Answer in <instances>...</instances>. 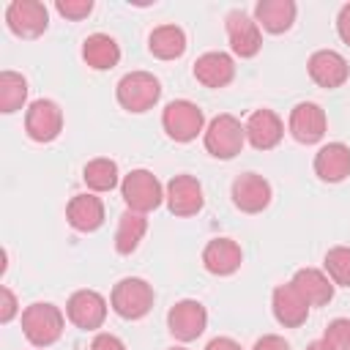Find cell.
Returning <instances> with one entry per match:
<instances>
[{
	"mask_svg": "<svg viewBox=\"0 0 350 350\" xmlns=\"http://www.w3.org/2000/svg\"><path fill=\"white\" fill-rule=\"evenodd\" d=\"M241 262H243V252L232 238H213L202 249V265L213 276H230L241 268Z\"/></svg>",
	"mask_w": 350,
	"mask_h": 350,
	"instance_id": "17",
	"label": "cell"
},
{
	"mask_svg": "<svg viewBox=\"0 0 350 350\" xmlns=\"http://www.w3.org/2000/svg\"><path fill=\"white\" fill-rule=\"evenodd\" d=\"M205 350H243V347L235 339H230V336H216V339H211L205 345Z\"/></svg>",
	"mask_w": 350,
	"mask_h": 350,
	"instance_id": "36",
	"label": "cell"
},
{
	"mask_svg": "<svg viewBox=\"0 0 350 350\" xmlns=\"http://www.w3.org/2000/svg\"><path fill=\"white\" fill-rule=\"evenodd\" d=\"M164 200H167V208H170L172 216H194L205 205L202 183L194 175H175L167 183Z\"/></svg>",
	"mask_w": 350,
	"mask_h": 350,
	"instance_id": "12",
	"label": "cell"
},
{
	"mask_svg": "<svg viewBox=\"0 0 350 350\" xmlns=\"http://www.w3.org/2000/svg\"><path fill=\"white\" fill-rule=\"evenodd\" d=\"M232 202L243 213H260L271 205V183L257 172H243L232 180Z\"/></svg>",
	"mask_w": 350,
	"mask_h": 350,
	"instance_id": "14",
	"label": "cell"
},
{
	"mask_svg": "<svg viewBox=\"0 0 350 350\" xmlns=\"http://www.w3.org/2000/svg\"><path fill=\"white\" fill-rule=\"evenodd\" d=\"M325 273L334 284L339 287H350V246H334L325 252Z\"/></svg>",
	"mask_w": 350,
	"mask_h": 350,
	"instance_id": "29",
	"label": "cell"
},
{
	"mask_svg": "<svg viewBox=\"0 0 350 350\" xmlns=\"http://www.w3.org/2000/svg\"><path fill=\"white\" fill-rule=\"evenodd\" d=\"M287 129L293 134L295 142L301 145H314L325 137V129H328V118L323 112L320 104L314 101H301L290 109V120H287Z\"/></svg>",
	"mask_w": 350,
	"mask_h": 350,
	"instance_id": "9",
	"label": "cell"
},
{
	"mask_svg": "<svg viewBox=\"0 0 350 350\" xmlns=\"http://www.w3.org/2000/svg\"><path fill=\"white\" fill-rule=\"evenodd\" d=\"M109 304L123 320H139L153 306V287L139 276H126L112 287Z\"/></svg>",
	"mask_w": 350,
	"mask_h": 350,
	"instance_id": "5",
	"label": "cell"
},
{
	"mask_svg": "<svg viewBox=\"0 0 350 350\" xmlns=\"http://www.w3.org/2000/svg\"><path fill=\"white\" fill-rule=\"evenodd\" d=\"M57 14L66 16V19H85L90 11H93V0H57L55 3Z\"/></svg>",
	"mask_w": 350,
	"mask_h": 350,
	"instance_id": "31",
	"label": "cell"
},
{
	"mask_svg": "<svg viewBox=\"0 0 350 350\" xmlns=\"http://www.w3.org/2000/svg\"><path fill=\"white\" fill-rule=\"evenodd\" d=\"M235 77V63L227 52H205L194 60V79L205 88H224Z\"/></svg>",
	"mask_w": 350,
	"mask_h": 350,
	"instance_id": "20",
	"label": "cell"
},
{
	"mask_svg": "<svg viewBox=\"0 0 350 350\" xmlns=\"http://www.w3.org/2000/svg\"><path fill=\"white\" fill-rule=\"evenodd\" d=\"M252 350H290V345H287L282 336H276V334H265V336H260V339L254 342Z\"/></svg>",
	"mask_w": 350,
	"mask_h": 350,
	"instance_id": "34",
	"label": "cell"
},
{
	"mask_svg": "<svg viewBox=\"0 0 350 350\" xmlns=\"http://www.w3.org/2000/svg\"><path fill=\"white\" fill-rule=\"evenodd\" d=\"M27 101V79L16 71H3L0 74V112L11 115L22 109Z\"/></svg>",
	"mask_w": 350,
	"mask_h": 350,
	"instance_id": "27",
	"label": "cell"
},
{
	"mask_svg": "<svg viewBox=\"0 0 350 350\" xmlns=\"http://www.w3.org/2000/svg\"><path fill=\"white\" fill-rule=\"evenodd\" d=\"M145 232H148L145 213L123 211L120 219H118V230H115V249H118V254H131L139 246V241L145 238Z\"/></svg>",
	"mask_w": 350,
	"mask_h": 350,
	"instance_id": "26",
	"label": "cell"
},
{
	"mask_svg": "<svg viewBox=\"0 0 350 350\" xmlns=\"http://www.w3.org/2000/svg\"><path fill=\"white\" fill-rule=\"evenodd\" d=\"M314 175L325 183H339L350 175V148L345 142H328L314 153Z\"/></svg>",
	"mask_w": 350,
	"mask_h": 350,
	"instance_id": "19",
	"label": "cell"
},
{
	"mask_svg": "<svg viewBox=\"0 0 350 350\" xmlns=\"http://www.w3.org/2000/svg\"><path fill=\"white\" fill-rule=\"evenodd\" d=\"M66 317L82 331H96L107 320V301L96 290H77L66 304Z\"/></svg>",
	"mask_w": 350,
	"mask_h": 350,
	"instance_id": "11",
	"label": "cell"
},
{
	"mask_svg": "<svg viewBox=\"0 0 350 350\" xmlns=\"http://www.w3.org/2000/svg\"><path fill=\"white\" fill-rule=\"evenodd\" d=\"M161 126H164L170 139L191 142V139H197L200 131H205V112L189 98H175L164 107Z\"/></svg>",
	"mask_w": 350,
	"mask_h": 350,
	"instance_id": "4",
	"label": "cell"
},
{
	"mask_svg": "<svg viewBox=\"0 0 350 350\" xmlns=\"http://www.w3.org/2000/svg\"><path fill=\"white\" fill-rule=\"evenodd\" d=\"M63 328H66V317L55 304L36 301V304L25 306V312H22V334L36 347L55 345L63 336Z\"/></svg>",
	"mask_w": 350,
	"mask_h": 350,
	"instance_id": "1",
	"label": "cell"
},
{
	"mask_svg": "<svg viewBox=\"0 0 350 350\" xmlns=\"http://www.w3.org/2000/svg\"><path fill=\"white\" fill-rule=\"evenodd\" d=\"M290 284L295 287V293L309 304V306H325L334 298V282L328 279V273L317 271V268H301L293 273Z\"/></svg>",
	"mask_w": 350,
	"mask_h": 350,
	"instance_id": "21",
	"label": "cell"
},
{
	"mask_svg": "<svg viewBox=\"0 0 350 350\" xmlns=\"http://www.w3.org/2000/svg\"><path fill=\"white\" fill-rule=\"evenodd\" d=\"M202 139H205V150L213 159H224L227 161V159H235L243 150L246 129L235 115L221 112L208 123V129L202 131Z\"/></svg>",
	"mask_w": 350,
	"mask_h": 350,
	"instance_id": "2",
	"label": "cell"
},
{
	"mask_svg": "<svg viewBox=\"0 0 350 350\" xmlns=\"http://www.w3.org/2000/svg\"><path fill=\"white\" fill-rule=\"evenodd\" d=\"M323 339L334 347V350H350V317H336L325 325Z\"/></svg>",
	"mask_w": 350,
	"mask_h": 350,
	"instance_id": "30",
	"label": "cell"
},
{
	"mask_svg": "<svg viewBox=\"0 0 350 350\" xmlns=\"http://www.w3.org/2000/svg\"><path fill=\"white\" fill-rule=\"evenodd\" d=\"M148 49L159 60H175L186 52V33L178 25H159L148 36Z\"/></svg>",
	"mask_w": 350,
	"mask_h": 350,
	"instance_id": "25",
	"label": "cell"
},
{
	"mask_svg": "<svg viewBox=\"0 0 350 350\" xmlns=\"http://www.w3.org/2000/svg\"><path fill=\"white\" fill-rule=\"evenodd\" d=\"M170 350H186V347H170Z\"/></svg>",
	"mask_w": 350,
	"mask_h": 350,
	"instance_id": "38",
	"label": "cell"
},
{
	"mask_svg": "<svg viewBox=\"0 0 350 350\" xmlns=\"http://www.w3.org/2000/svg\"><path fill=\"white\" fill-rule=\"evenodd\" d=\"M243 129H246V142L257 150H271L284 137V123L273 109H254L246 118Z\"/></svg>",
	"mask_w": 350,
	"mask_h": 350,
	"instance_id": "15",
	"label": "cell"
},
{
	"mask_svg": "<svg viewBox=\"0 0 350 350\" xmlns=\"http://www.w3.org/2000/svg\"><path fill=\"white\" fill-rule=\"evenodd\" d=\"M5 25L19 38H38L49 25V11L38 0H11L5 8Z\"/></svg>",
	"mask_w": 350,
	"mask_h": 350,
	"instance_id": "7",
	"label": "cell"
},
{
	"mask_svg": "<svg viewBox=\"0 0 350 350\" xmlns=\"http://www.w3.org/2000/svg\"><path fill=\"white\" fill-rule=\"evenodd\" d=\"M66 219L79 232H93L104 224V202L96 194H77L66 205Z\"/></svg>",
	"mask_w": 350,
	"mask_h": 350,
	"instance_id": "22",
	"label": "cell"
},
{
	"mask_svg": "<svg viewBox=\"0 0 350 350\" xmlns=\"http://www.w3.org/2000/svg\"><path fill=\"white\" fill-rule=\"evenodd\" d=\"M271 309H273V317L284 325V328H298L306 323L309 317V304L295 293V287L287 282V284H279L271 295Z\"/></svg>",
	"mask_w": 350,
	"mask_h": 350,
	"instance_id": "18",
	"label": "cell"
},
{
	"mask_svg": "<svg viewBox=\"0 0 350 350\" xmlns=\"http://www.w3.org/2000/svg\"><path fill=\"white\" fill-rule=\"evenodd\" d=\"M205 325H208V309L194 298H183L167 312V328L180 342L197 339L205 331Z\"/></svg>",
	"mask_w": 350,
	"mask_h": 350,
	"instance_id": "10",
	"label": "cell"
},
{
	"mask_svg": "<svg viewBox=\"0 0 350 350\" xmlns=\"http://www.w3.org/2000/svg\"><path fill=\"white\" fill-rule=\"evenodd\" d=\"M306 350H334V347H331L325 339H314V342L306 345Z\"/></svg>",
	"mask_w": 350,
	"mask_h": 350,
	"instance_id": "37",
	"label": "cell"
},
{
	"mask_svg": "<svg viewBox=\"0 0 350 350\" xmlns=\"http://www.w3.org/2000/svg\"><path fill=\"white\" fill-rule=\"evenodd\" d=\"M115 96H118V104L123 109L148 112L161 98V82L148 71H131V74L120 77V82L115 88Z\"/></svg>",
	"mask_w": 350,
	"mask_h": 350,
	"instance_id": "3",
	"label": "cell"
},
{
	"mask_svg": "<svg viewBox=\"0 0 350 350\" xmlns=\"http://www.w3.org/2000/svg\"><path fill=\"white\" fill-rule=\"evenodd\" d=\"M254 22L268 33H284L295 22V3L293 0H260L254 5Z\"/></svg>",
	"mask_w": 350,
	"mask_h": 350,
	"instance_id": "23",
	"label": "cell"
},
{
	"mask_svg": "<svg viewBox=\"0 0 350 350\" xmlns=\"http://www.w3.org/2000/svg\"><path fill=\"white\" fill-rule=\"evenodd\" d=\"M120 194H123L129 211H137V213H150L164 200V189H161L159 178L148 170H131L120 180Z\"/></svg>",
	"mask_w": 350,
	"mask_h": 350,
	"instance_id": "6",
	"label": "cell"
},
{
	"mask_svg": "<svg viewBox=\"0 0 350 350\" xmlns=\"http://www.w3.org/2000/svg\"><path fill=\"white\" fill-rule=\"evenodd\" d=\"M82 180L90 191H112L118 186V164L112 159H90L82 170Z\"/></svg>",
	"mask_w": 350,
	"mask_h": 350,
	"instance_id": "28",
	"label": "cell"
},
{
	"mask_svg": "<svg viewBox=\"0 0 350 350\" xmlns=\"http://www.w3.org/2000/svg\"><path fill=\"white\" fill-rule=\"evenodd\" d=\"M16 314V295L8 287H0V323H11Z\"/></svg>",
	"mask_w": 350,
	"mask_h": 350,
	"instance_id": "32",
	"label": "cell"
},
{
	"mask_svg": "<svg viewBox=\"0 0 350 350\" xmlns=\"http://www.w3.org/2000/svg\"><path fill=\"white\" fill-rule=\"evenodd\" d=\"M82 60L93 68V71H107L115 68L120 60V46L112 36L107 33H93L82 41Z\"/></svg>",
	"mask_w": 350,
	"mask_h": 350,
	"instance_id": "24",
	"label": "cell"
},
{
	"mask_svg": "<svg viewBox=\"0 0 350 350\" xmlns=\"http://www.w3.org/2000/svg\"><path fill=\"white\" fill-rule=\"evenodd\" d=\"M306 71H309L312 82L320 85V88H325V90L342 88L347 82V77H350L347 60L339 52H334V49H317V52H312V57L306 63Z\"/></svg>",
	"mask_w": 350,
	"mask_h": 350,
	"instance_id": "13",
	"label": "cell"
},
{
	"mask_svg": "<svg viewBox=\"0 0 350 350\" xmlns=\"http://www.w3.org/2000/svg\"><path fill=\"white\" fill-rule=\"evenodd\" d=\"M25 131L33 142H52L63 131V109L52 98H36L25 112Z\"/></svg>",
	"mask_w": 350,
	"mask_h": 350,
	"instance_id": "8",
	"label": "cell"
},
{
	"mask_svg": "<svg viewBox=\"0 0 350 350\" xmlns=\"http://www.w3.org/2000/svg\"><path fill=\"white\" fill-rule=\"evenodd\" d=\"M90 350H126V345L115 334H96V339L90 342Z\"/></svg>",
	"mask_w": 350,
	"mask_h": 350,
	"instance_id": "33",
	"label": "cell"
},
{
	"mask_svg": "<svg viewBox=\"0 0 350 350\" xmlns=\"http://www.w3.org/2000/svg\"><path fill=\"white\" fill-rule=\"evenodd\" d=\"M227 38H230V49L238 57H254L262 46L260 25L243 11H230L227 14Z\"/></svg>",
	"mask_w": 350,
	"mask_h": 350,
	"instance_id": "16",
	"label": "cell"
},
{
	"mask_svg": "<svg viewBox=\"0 0 350 350\" xmlns=\"http://www.w3.org/2000/svg\"><path fill=\"white\" fill-rule=\"evenodd\" d=\"M336 33H339V38L350 46V3H345V5L339 8V16H336Z\"/></svg>",
	"mask_w": 350,
	"mask_h": 350,
	"instance_id": "35",
	"label": "cell"
}]
</instances>
